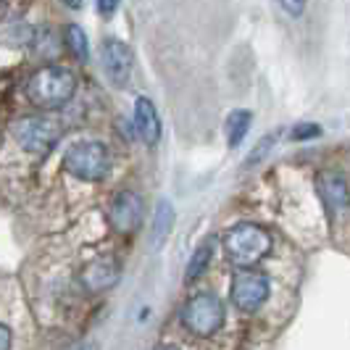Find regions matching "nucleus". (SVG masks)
Here are the masks:
<instances>
[{
  "instance_id": "obj_21",
  "label": "nucleus",
  "mask_w": 350,
  "mask_h": 350,
  "mask_svg": "<svg viewBox=\"0 0 350 350\" xmlns=\"http://www.w3.org/2000/svg\"><path fill=\"white\" fill-rule=\"evenodd\" d=\"M82 3H85V0H64V5L71 8V11H79V8H82Z\"/></svg>"
},
{
  "instance_id": "obj_15",
  "label": "nucleus",
  "mask_w": 350,
  "mask_h": 350,
  "mask_svg": "<svg viewBox=\"0 0 350 350\" xmlns=\"http://www.w3.org/2000/svg\"><path fill=\"white\" fill-rule=\"evenodd\" d=\"M211 261V247L208 245H200L198 250L193 253V258H190V263H187V282H195L203 271H206V266H208Z\"/></svg>"
},
{
  "instance_id": "obj_23",
  "label": "nucleus",
  "mask_w": 350,
  "mask_h": 350,
  "mask_svg": "<svg viewBox=\"0 0 350 350\" xmlns=\"http://www.w3.org/2000/svg\"><path fill=\"white\" fill-rule=\"evenodd\" d=\"M161 350H179V348H161Z\"/></svg>"
},
{
  "instance_id": "obj_5",
  "label": "nucleus",
  "mask_w": 350,
  "mask_h": 350,
  "mask_svg": "<svg viewBox=\"0 0 350 350\" xmlns=\"http://www.w3.org/2000/svg\"><path fill=\"white\" fill-rule=\"evenodd\" d=\"M182 324L198 337H211L213 332H219L224 324L221 300L211 293H200V295L190 298L187 306L182 308Z\"/></svg>"
},
{
  "instance_id": "obj_10",
  "label": "nucleus",
  "mask_w": 350,
  "mask_h": 350,
  "mask_svg": "<svg viewBox=\"0 0 350 350\" xmlns=\"http://www.w3.org/2000/svg\"><path fill=\"white\" fill-rule=\"evenodd\" d=\"M319 193L324 198L329 211H342L350 203V190L348 182L340 174H321L319 176Z\"/></svg>"
},
{
  "instance_id": "obj_20",
  "label": "nucleus",
  "mask_w": 350,
  "mask_h": 350,
  "mask_svg": "<svg viewBox=\"0 0 350 350\" xmlns=\"http://www.w3.org/2000/svg\"><path fill=\"white\" fill-rule=\"evenodd\" d=\"M0 350H11V329L0 324Z\"/></svg>"
},
{
  "instance_id": "obj_3",
  "label": "nucleus",
  "mask_w": 350,
  "mask_h": 350,
  "mask_svg": "<svg viewBox=\"0 0 350 350\" xmlns=\"http://www.w3.org/2000/svg\"><path fill=\"white\" fill-rule=\"evenodd\" d=\"M64 166L82 182H100L111 172V156L103 142H77L66 150Z\"/></svg>"
},
{
  "instance_id": "obj_4",
  "label": "nucleus",
  "mask_w": 350,
  "mask_h": 350,
  "mask_svg": "<svg viewBox=\"0 0 350 350\" xmlns=\"http://www.w3.org/2000/svg\"><path fill=\"white\" fill-rule=\"evenodd\" d=\"M14 140L18 142L21 150L32 156H45L61 137V126L48 119V116H24L11 124Z\"/></svg>"
},
{
  "instance_id": "obj_7",
  "label": "nucleus",
  "mask_w": 350,
  "mask_h": 350,
  "mask_svg": "<svg viewBox=\"0 0 350 350\" xmlns=\"http://www.w3.org/2000/svg\"><path fill=\"white\" fill-rule=\"evenodd\" d=\"M100 64H103L105 77L113 85L124 88L129 82V77H132V64L135 61H132V51H129L126 42L108 37V40H103V45H100Z\"/></svg>"
},
{
  "instance_id": "obj_16",
  "label": "nucleus",
  "mask_w": 350,
  "mask_h": 350,
  "mask_svg": "<svg viewBox=\"0 0 350 350\" xmlns=\"http://www.w3.org/2000/svg\"><path fill=\"white\" fill-rule=\"evenodd\" d=\"M321 135V126L319 124H308V122H300L293 126V132H290V137L295 142H306V140H316Z\"/></svg>"
},
{
  "instance_id": "obj_22",
  "label": "nucleus",
  "mask_w": 350,
  "mask_h": 350,
  "mask_svg": "<svg viewBox=\"0 0 350 350\" xmlns=\"http://www.w3.org/2000/svg\"><path fill=\"white\" fill-rule=\"evenodd\" d=\"M77 350H98V345H92V342H88V345H82V348H77Z\"/></svg>"
},
{
  "instance_id": "obj_13",
  "label": "nucleus",
  "mask_w": 350,
  "mask_h": 350,
  "mask_svg": "<svg viewBox=\"0 0 350 350\" xmlns=\"http://www.w3.org/2000/svg\"><path fill=\"white\" fill-rule=\"evenodd\" d=\"M250 124H253V113L250 111H232L229 119L224 122V135L229 140V148H240L245 135L250 132Z\"/></svg>"
},
{
  "instance_id": "obj_14",
  "label": "nucleus",
  "mask_w": 350,
  "mask_h": 350,
  "mask_svg": "<svg viewBox=\"0 0 350 350\" xmlns=\"http://www.w3.org/2000/svg\"><path fill=\"white\" fill-rule=\"evenodd\" d=\"M64 40H66V48L71 51L74 58L88 61L90 58V42H88V35H85V29H82V27L69 24V27L64 29Z\"/></svg>"
},
{
  "instance_id": "obj_8",
  "label": "nucleus",
  "mask_w": 350,
  "mask_h": 350,
  "mask_svg": "<svg viewBox=\"0 0 350 350\" xmlns=\"http://www.w3.org/2000/svg\"><path fill=\"white\" fill-rule=\"evenodd\" d=\"M142 219V200L132 190H124L111 203V224L119 232H132Z\"/></svg>"
},
{
  "instance_id": "obj_11",
  "label": "nucleus",
  "mask_w": 350,
  "mask_h": 350,
  "mask_svg": "<svg viewBox=\"0 0 350 350\" xmlns=\"http://www.w3.org/2000/svg\"><path fill=\"white\" fill-rule=\"evenodd\" d=\"M174 206L169 200H158L156 211H153V224H150V245L161 247L166 243V237L174 229Z\"/></svg>"
},
{
  "instance_id": "obj_6",
  "label": "nucleus",
  "mask_w": 350,
  "mask_h": 350,
  "mask_svg": "<svg viewBox=\"0 0 350 350\" xmlns=\"http://www.w3.org/2000/svg\"><path fill=\"white\" fill-rule=\"evenodd\" d=\"M271 295V282L261 271L240 269L232 280V303L243 311H256Z\"/></svg>"
},
{
  "instance_id": "obj_1",
  "label": "nucleus",
  "mask_w": 350,
  "mask_h": 350,
  "mask_svg": "<svg viewBox=\"0 0 350 350\" xmlns=\"http://www.w3.org/2000/svg\"><path fill=\"white\" fill-rule=\"evenodd\" d=\"M77 90V79L69 69L64 66H45V69L35 71L27 82V98L37 105V108H61L71 100Z\"/></svg>"
},
{
  "instance_id": "obj_19",
  "label": "nucleus",
  "mask_w": 350,
  "mask_h": 350,
  "mask_svg": "<svg viewBox=\"0 0 350 350\" xmlns=\"http://www.w3.org/2000/svg\"><path fill=\"white\" fill-rule=\"evenodd\" d=\"M98 3V11H100V16H113L116 14V8H119V3L122 0H95Z\"/></svg>"
},
{
  "instance_id": "obj_17",
  "label": "nucleus",
  "mask_w": 350,
  "mask_h": 350,
  "mask_svg": "<svg viewBox=\"0 0 350 350\" xmlns=\"http://www.w3.org/2000/svg\"><path fill=\"white\" fill-rule=\"evenodd\" d=\"M277 137H280V132H271L269 137H263L258 145H256V150L250 153V158H247V163H258L261 161V156H266L271 148H274V142H277Z\"/></svg>"
},
{
  "instance_id": "obj_12",
  "label": "nucleus",
  "mask_w": 350,
  "mask_h": 350,
  "mask_svg": "<svg viewBox=\"0 0 350 350\" xmlns=\"http://www.w3.org/2000/svg\"><path fill=\"white\" fill-rule=\"evenodd\" d=\"M82 280L90 290H108L113 282L119 280V266L113 261H95L85 269Z\"/></svg>"
},
{
  "instance_id": "obj_18",
  "label": "nucleus",
  "mask_w": 350,
  "mask_h": 350,
  "mask_svg": "<svg viewBox=\"0 0 350 350\" xmlns=\"http://www.w3.org/2000/svg\"><path fill=\"white\" fill-rule=\"evenodd\" d=\"M306 3H308V0H280L282 8H284L290 16H295V18L306 14Z\"/></svg>"
},
{
  "instance_id": "obj_9",
  "label": "nucleus",
  "mask_w": 350,
  "mask_h": 350,
  "mask_svg": "<svg viewBox=\"0 0 350 350\" xmlns=\"http://www.w3.org/2000/svg\"><path fill=\"white\" fill-rule=\"evenodd\" d=\"M135 126H137V135L145 145H156L161 140V119H158V111L150 98L140 95L135 100Z\"/></svg>"
},
{
  "instance_id": "obj_2",
  "label": "nucleus",
  "mask_w": 350,
  "mask_h": 350,
  "mask_svg": "<svg viewBox=\"0 0 350 350\" xmlns=\"http://www.w3.org/2000/svg\"><path fill=\"white\" fill-rule=\"evenodd\" d=\"M269 247H271V237L266 234V229L256 224H237L224 234V253L240 269L258 263L269 253Z\"/></svg>"
}]
</instances>
